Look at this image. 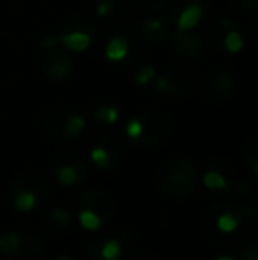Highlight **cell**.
<instances>
[{
  "label": "cell",
  "instance_id": "cell-1",
  "mask_svg": "<svg viewBox=\"0 0 258 260\" xmlns=\"http://www.w3.org/2000/svg\"><path fill=\"white\" fill-rule=\"evenodd\" d=\"M256 209L253 204H214L202 216L203 239L212 246H230L235 232L244 221H253Z\"/></svg>",
  "mask_w": 258,
  "mask_h": 260
},
{
  "label": "cell",
  "instance_id": "cell-2",
  "mask_svg": "<svg viewBox=\"0 0 258 260\" xmlns=\"http://www.w3.org/2000/svg\"><path fill=\"white\" fill-rule=\"evenodd\" d=\"M159 191L173 200H184L195 193L198 174L193 161L182 156H170L159 165L156 174Z\"/></svg>",
  "mask_w": 258,
  "mask_h": 260
},
{
  "label": "cell",
  "instance_id": "cell-3",
  "mask_svg": "<svg viewBox=\"0 0 258 260\" xmlns=\"http://www.w3.org/2000/svg\"><path fill=\"white\" fill-rule=\"evenodd\" d=\"M141 122V133L136 138V145L140 147H156L161 145L172 133V119L165 113L147 112L138 117Z\"/></svg>",
  "mask_w": 258,
  "mask_h": 260
},
{
  "label": "cell",
  "instance_id": "cell-4",
  "mask_svg": "<svg viewBox=\"0 0 258 260\" xmlns=\"http://www.w3.org/2000/svg\"><path fill=\"white\" fill-rule=\"evenodd\" d=\"M78 209H85L90 211L101 219V225L106 226L114 221L115 216V199L110 191L106 189L94 188L83 193L78 200Z\"/></svg>",
  "mask_w": 258,
  "mask_h": 260
},
{
  "label": "cell",
  "instance_id": "cell-5",
  "mask_svg": "<svg viewBox=\"0 0 258 260\" xmlns=\"http://www.w3.org/2000/svg\"><path fill=\"white\" fill-rule=\"evenodd\" d=\"M52 170L55 174V179L64 186H72L76 182H80L82 179H85L87 172V163L83 157H80L78 154H71V156H62L59 159L52 161Z\"/></svg>",
  "mask_w": 258,
  "mask_h": 260
},
{
  "label": "cell",
  "instance_id": "cell-6",
  "mask_svg": "<svg viewBox=\"0 0 258 260\" xmlns=\"http://www.w3.org/2000/svg\"><path fill=\"white\" fill-rule=\"evenodd\" d=\"M7 191H9V195H14V193H18V191H32L41 200H50L53 195V188H52V184H50V181L38 174L21 175V177L14 179V181L7 186Z\"/></svg>",
  "mask_w": 258,
  "mask_h": 260
},
{
  "label": "cell",
  "instance_id": "cell-7",
  "mask_svg": "<svg viewBox=\"0 0 258 260\" xmlns=\"http://www.w3.org/2000/svg\"><path fill=\"white\" fill-rule=\"evenodd\" d=\"M45 253V243L41 237L28 232H20V248L9 260H41Z\"/></svg>",
  "mask_w": 258,
  "mask_h": 260
},
{
  "label": "cell",
  "instance_id": "cell-8",
  "mask_svg": "<svg viewBox=\"0 0 258 260\" xmlns=\"http://www.w3.org/2000/svg\"><path fill=\"white\" fill-rule=\"evenodd\" d=\"M72 60L69 55L65 53H59L55 57H52V60L46 66V76L52 80H64L71 75L72 71Z\"/></svg>",
  "mask_w": 258,
  "mask_h": 260
},
{
  "label": "cell",
  "instance_id": "cell-9",
  "mask_svg": "<svg viewBox=\"0 0 258 260\" xmlns=\"http://www.w3.org/2000/svg\"><path fill=\"white\" fill-rule=\"evenodd\" d=\"M203 16V9L198 2H191L190 6H186L182 9V13L179 14V20H177V28L179 32H190L191 28H195L200 23Z\"/></svg>",
  "mask_w": 258,
  "mask_h": 260
},
{
  "label": "cell",
  "instance_id": "cell-10",
  "mask_svg": "<svg viewBox=\"0 0 258 260\" xmlns=\"http://www.w3.org/2000/svg\"><path fill=\"white\" fill-rule=\"evenodd\" d=\"M60 43H62L64 48H67L69 52H85L87 48L90 46L92 43V38H90L87 32H78V30H72V32H65V34L60 36Z\"/></svg>",
  "mask_w": 258,
  "mask_h": 260
},
{
  "label": "cell",
  "instance_id": "cell-11",
  "mask_svg": "<svg viewBox=\"0 0 258 260\" xmlns=\"http://www.w3.org/2000/svg\"><path fill=\"white\" fill-rule=\"evenodd\" d=\"M69 225H71V214H69V211H65L62 207H55L50 211L46 229H48L52 234L62 232V230L67 229Z\"/></svg>",
  "mask_w": 258,
  "mask_h": 260
},
{
  "label": "cell",
  "instance_id": "cell-12",
  "mask_svg": "<svg viewBox=\"0 0 258 260\" xmlns=\"http://www.w3.org/2000/svg\"><path fill=\"white\" fill-rule=\"evenodd\" d=\"M128 52H129L128 41H126L124 38H121V36H115V38H112L110 41H108V45H106V50H104L106 58H108V60H112V62H119V60H122V58H126Z\"/></svg>",
  "mask_w": 258,
  "mask_h": 260
},
{
  "label": "cell",
  "instance_id": "cell-13",
  "mask_svg": "<svg viewBox=\"0 0 258 260\" xmlns=\"http://www.w3.org/2000/svg\"><path fill=\"white\" fill-rule=\"evenodd\" d=\"M203 184H205V188L216 189V191H225V189L230 188L227 175L221 174V170H217V168H210V170L205 172V175H203Z\"/></svg>",
  "mask_w": 258,
  "mask_h": 260
},
{
  "label": "cell",
  "instance_id": "cell-14",
  "mask_svg": "<svg viewBox=\"0 0 258 260\" xmlns=\"http://www.w3.org/2000/svg\"><path fill=\"white\" fill-rule=\"evenodd\" d=\"M20 248V232H6L0 236V253L7 260L13 258Z\"/></svg>",
  "mask_w": 258,
  "mask_h": 260
},
{
  "label": "cell",
  "instance_id": "cell-15",
  "mask_svg": "<svg viewBox=\"0 0 258 260\" xmlns=\"http://www.w3.org/2000/svg\"><path fill=\"white\" fill-rule=\"evenodd\" d=\"M85 129V119L80 113H69L62 122V135L64 137H78Z\"/></svg>",
  "mask_w": 258,
  "mask_h": 260
},
{
  "label": "cell",
  "instance_id": "cell-16",
  "mask_svg": "<svg viewBox=\"0 0 258 260\" xmlns=\"http://www.w3.org/2000/svg\"><path fill=\"white\" fill-rule=\"evenodd\" d=\"M244 163L251 175H258V144H256V135L249 138V142L244 147Z\"/></svg>",
  "mask_w": 258,
  "mask_h": 260
},
{
  "label": "cell",
  "instance_id": "cell-17",
  "mask_svg": "<svg viewBox=\"0 0 258 260\" xmlns=\"http://www.w3.org/2000/svg\"><path fill=\"white\" fill-rule=\"evenodd\" d=\"M11 197H13L14 207H16L18 211H21V212L32 211V209L35 207V204H38V197H35L32 191H18V193H14V195H11Z\"/></svg>",
  "mask_w": 258,
  "mask_h": 260
},
{
  "label": "cell",
  "instance_id": "cell-18",
  "mask_svg": "<svg viewBox=\"0 0 258 260\" xmlns=\"http://www.w3.org/2000/svg\"><path fill=\"white\" fill-rule=\"evenodd\" d=\"M234 191L237 193V197L241 199V202L253 204V206H255V188L251 186V182L244 181V179H235L234 181Z\"/></svg>",
  "mask_w": 258,
  "mask_h": 260
},
{
  "label": "cell",
  "instance_id": "cell-19",
  "mask_svg": "<svg viewBox=\"0 0 258 260\" xmlns=\"http://www.w3.org/2000/svg\"><path fill=\"white\" fill-rule=\"evenodd\" d=\"M90 159H92V163L96 165V167L110 168L112 165H114L115 157L106 147H103V145H97V147H94L92 152H90Z\"/></svg>",
  "mask_w": 258,
  "mask_h": 260
},
{
  "label": "cell",
  "instance_id": "cell-20",
  "mask_svg": "<svg viewBox=\"0 0 258 260\" xmlns=\"http://www.w3.org/2000/svg\"><path fill=\"white\" fill-rule=\"evenodd\" d=\"M122 244L119 243V239H104L101 244V260H117L122 253Z\"/></svg>",
  "mask_w": 258,
  "mask_h": 260
},
{
  "label": "cell",
  "instance_id": "cell-21",
  "mask_svg": "<svg viewBox=\"0 0 258 260\" xmlns=\"http://www.w3.org/2000/svg\"><path fill=\"white\" fill-rule=\"evenodd\" d=\"M242 48H244V39H242L241 32L230 30L225 36V50L228 53H239Z\"/></svg>",
  "mask_w": 258,
  "mask_h": 260
},
{
  "label": "cell",
  "instance_id": "cell-22",
  "mask_svg": "<svg viewBox=\"0 0 258 260\" xmlns=\"http://www.w3.org/2000/svg\"><path fill=\"white\" fill-rule=\"evenodd\" d=\"M78 219H80V223H82L83 229H87V230H97L103 226L101 225V219L97 218L94 212L85 211V209H78Z\"/></svg>",
  "mask_w": 258,
  "mask_h": 260
},
{
  "label": "cell",
  "instance_id": "cell-23",
  "mask_svg": "<svg viewBox=\"0 0 258 260\" xmlns=\"http://www.w3.org/2000/svg\"><path fill=\"white\" fill-rule=\"evenodd\" d=\"M96 119L103 120V122H106V124H115L119 119V110L112 105H104L96 110Z\"/></svg>",
  "mask_w": 258,
  "mask_h": 260
},
{
  "label": "cell",
  "instance_id": "cell-24",
  "mask_svg": "<svg viewBox=\"0 0 258 260\" xmlns=\"http://www.w3.org/2000/svg\"><path fill=\"white\" fill-rule=\"evenodd\" d=\"M154 76H156L154 66H141V68L134 73V82H136L138 85H147Z\"/></svg>",
  "mask_w": 258,
  "mask_h": 260
},
{
  "label": "cell",
  "instance_id": "cell-25",
  "mask_svg": "<svg viewBox=\"0 0 258 260\" xmlns=\"http://www.w3.org/2000/svg\"><path fill=\"white\" fill-rule=\"evenodd\" d=\"M103 241H104L103 236H96V237H92V239H90L89 243H87L85 253L89 255L90 260H101L99 250H101V244H103Z\"/></svg>",
  "mask_w": 258,
  "mask_h": 260
},
{
  "label": "cell",
  "instance_id": "cell-26",
  "mask_svg": "<svg viewBox=\"0 0 258 260\" xmlns=\"http://www.w3.org/2000/svg\"><path fill=\"white\" fill-rule=\"evenodd\" d=\"M141 28H143V32L147 36H158L163 32V28H165V21L163 20H147L141 23Z\"/></svg>",
  "mask_w": 258,
  "mask_h": 260
},
{
  "label": "cell",
  "instance_id": "cell-27",
  "mask_svg": "<svg viewBox=\"0 0 258 260\" xmlns=\"http://www.w3.org/2000/svg\"><path fill=\"white\" fill-rule=\"evenodd\" d=\"M138 239V232L133 229V226H126V229H122L121 236H119V243L121 244H126V246H131V244H134Z\"/></svg>",
  "mask_w": 258,
  "mask_h": 260
},
{
  "label": "cell",
  "instance_id": "cell-28",
  "mask_svg": "<svg viewBox=\"0 0 258 260\" xmlns=\"http://www.w3.org/2000/svg\"><path fill=\"white\" fill-rule=\"evenodd\" d=\"M126 133H128V137L131 140H136L138 137H140L141 133V122L138 117H134V119H131L128 122V126H126Z\"/></svg>",
  "mask_w": 258,
  "mask_h": 260
},
{
  "label": "cell",
  "instance_id": "cell-29",
  "mask_svg": "<svg viewBox=\"0 0 258 260\" xmlns=\"http://www.w3.org/2000/svg\"><path fill=\"white\" fill-rule=\"evenodd\" d=\"M242 260H258V246L253 241H249V243H246L244 246H242Z\"/></svg>",
  "mask_w": 258,
  "mask_h": 260
},
{
  "label": "cell",
  "instance_id": "cell-30",
  "mask_svg": "<svg viewBox=\"0 0 258 260\" xmlns=\"http://www.w3.org/2000/svg\"><path fill=\"white\" fill-rule=\"evenodd\" d=\"M114 9H115V6L112 0H101L99 6H97V16H101V18L108 16Z\"/></svg>",
  "mask_w": 258,
  "mask_h": 260
},
{
  "label": "cell",
  "instance_id": "cell-31",
  "mask_svg": "<svg viewBox=\"0 0 258 260\" xmlns=\"http://www.w3.org/2000/svg\"><path fill=\"white\" fill-rule=\"evenodd\" d=\"M156 89H158L159 92H173V83L170 82L168 78L161 76V78L156 82Z\"/></svg>",
  "mask_w": 258,
  "mask_h": 260
},
{
  "label": "cell",
  "instance_id": "cell-32",
  "mask_svg": "<svg viewBox=\"0 0 258 260\" xmlns=\"http://www.w3.org/2000/svg\"><path fill=\"white\" fill-rule=\"evenodd\" d=\"M180 48H184L186 52H191V50H200V41L198 38H186L180 45Z\"/></svg>",
  "mask_w": 258,
  "mask_h": 260
},
{
  "label": "cell",
  "instance_id": "cell-33",
  "mask_svg": "<svg viewBox=\"0 0 258 260\" xmlns=\"http://www.w3.org/2000/svg\"><path fill=\"white\" fill-rule=\"evenodd\" d=\"M57 43H59V39H57V38H53V36H46V38L41 39V43H39V45H41L43 48L50 50V48H55Z\"/></svg>",
  "mask_w": 258,
  "mask_h": 260
},
{
  "label": "cell",
  "instance_id": "cell-34",
  "mask_svg": "<svg viewBox=\"0 0 258 260\" xmlns=\"http://www.w3.org/2000/svg\"><path fill=\"white\" fill-rule=\"evenodd\" d=\"M214 260H235V258H232V257H225V255H223V257H217V258H214Z\"/></svg>",
  "mask_w": 258,
  "mask_h": 260
},
{
  "label": "cell",
  "instance_id": "cell-35",
  "mask_svg": "<svg viewBox=\"0 0 258 260\" xmlns=\"http://www.w3.org/2000/svg\"><path fill=\"white\" fill-rule=\"evenodd\" d=\"M57 260H71L69 257H60V258H57Z\"/></svg>",
  "mask_w": 258,
  "mask_h": 260
}]
</instances>
